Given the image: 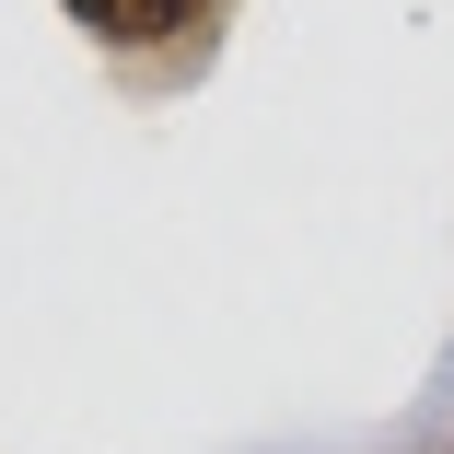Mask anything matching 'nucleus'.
Masks as SVG:
<instances>
[{
	"instance_id": "f257e3e1",
	"label": "nucleus",
	"mask_w": 454,
	"mask_h": 454,
	"mask_svg": "<svg viewBox=\"0 0 454 454\" xmlns=\"http://www.w3.org/2000/svg\"><path fill=\"white\" fill-rule=\"evenodd\" d=\"M59 12H70V35L94 47L106 70H129V82H187V70H210L233 0H59Z\"/></svg>"
}]
</instances>
